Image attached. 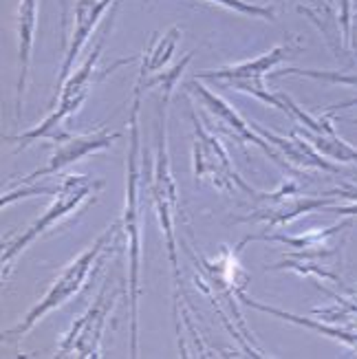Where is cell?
<instances>
[{"label": "cell", "instance_id": "18", "mask_svg": "<svg viewBox=\"0 0 357 359\" xmlns=\"http://www.w3.org/2000/svg\"><path fill=\"white\" fill-rule=\"evenodd\" d=\"M335 5L339 49L357 57V0H335Z\"/></svg>", "mask_w": 357, "mask_h": 359}, {"label": "cell", "instance_id": "20", "mask_svg": "<svg viewBox=\"0 0 357 359\" xmlns=\"http://www.w3.org/2000/svg\"><path fill=\"white\" fill-rule=\"evenodd\" d=\"M192 55L194 53H188L185 55L181 62H177V65L170 69V71H161V73H154L152 77H148V80H144V82H137L135 86H139L142 90H146V88H161L163 90V95H173V90H175V86H177V82L181 80V75H183V71H185V67L190 65V60H192Z\"/></svg>", "mask_w": 357, "mask_h": 359}, {"label": "cell", "instance_id": "3", "mask_svg": "<svg viewBox=\"0 0 357 359\" xmlns=\"http://www.w3.org/2000/svg\"><path fill=\"white\" fill-rule=\"evenodd\" d=\"M119 238H123L121 218H119V221H115L111 227H106L95 238V243H93L88 249H84L80 256L73 258L67 267L60 271V276L53 280V285L49 287V291L44 293V298L38 304L31 306V311L22 318V322L18 326H13V329L7 331V337L27 335L46 313H51V311L71 302L75 295L84 289V285L88 283V278L106 262V256L117 252Z\"/></svg>", "mask_w": 357, "mask_h": 359}, {"label": "cell", "instance_id": "13", "mask_svg": "<svg viewBox=\"0 0 357 359\" xmlns=\"http://www.w3.org/2000/svg\"><path fill=\"white\" fill-rule=\"evenodd\" d=\"M115 3H117V0H77V3H75V27H73V34H71V42H69L65 62H62V69H60L55 93L60 90L62 84L67 82V77L73 73L75 60L80 57L82 49L86 46L88 38L93 36V29L97 27L100 18L104 15V11L111 5H115Z\"/></svg>", "mask_w": 357, "mask_h": 359}, {"label": "cell", "instance_id": "14", "mask_svg": "<svg viewBox=\"0 0 357 359\" xmlns=\"http://www.w3.org/2000/svg\"><path fill=\"white\" fill-rule=\"evenodd\" d=\"M38 5L40 0H20L18 7V60H20V75L18 86H15V119L22 115V97L27 88V77L31 69V51H34L36 29H38Z\"/></svg>", "mask_w": 357, "mask_h": 359}, {"label": "cell", "instance_id": "6", "mask_svg": "<svg viewBox=\"0 0 357 359\" xmlns=\"http://www.w3.org/2000/svg\"><path fill=\"white\" fill-rule=\"evenodd\" d=\"M104 185H106L104 179H93V177H86V175H69V177L62 179L58 192H55V201L51 203V208L46 210L38 218V221L31 223L18 238L11 241L3 249V260H0V262H3V283L9 278V273L13 269V262L18 260V256L25 252L31 243L38 241V236H42L44 231H49L60 221H65L67 216L77 212L84 205V203L95 198Z\"/></svg>", "mask_w": 357, "mask_h": 359}, {"label": "cell", "instance_id": "11", "mask_svg": "<svg viewBox=\"0 0 357 359\" xmlns=\"http://www.w3.org/2000/svg\"><path fill=\"white\" fill-rule=\"evenodd\" d=\"M117 139H121V133H111L108 128H97V130L84 133V135H71L69 139H65V142L58 144L55 152L49 157V161H46L44 168L34 170V172L22 179V185L36 183V181L51 177V175H58L65 168H69V165L77 163L80 159L88 157V154L108 150L117 142Z\"/></svg>", "mask_w": 357, "mask_h": 359}, {"label": "cell", "instance_id": "16", "mask_svg": "<svg viewBox=\"0 0 357 359\" xmlns=\"http://www.w3.org/2000/svg\"><path fill=\"white\" fill-rule=\"evenodd\" d=\"M296 130L322 154V157H327L331 161H339V163H357V148H353L346 139L337 135L331 119L320 133H309L304 128H296Z\"/></svg>", "mask_w": 357, "mask_h": 359}, {"label": "cell", "instance_id": "10", "mask_svg": "<svg viewBox=\"0 0 357 359\" xmlns=\"http://www.w3.org/2000/svg\"><path fill=\"white\" fill-rule=\"evenodd\" d=\"M185 88H188V90L192 93V95H194L201 104H203L206 111L214 117L216 126H219L225 135H229L231 139H236V144H238L243 150H245L247 144H254V146H258L262 152H265L267 157H271L278 165L287 170V165H285V161H283L281 154H278V150L267 142L265 137H260V135L254 130L252 121H247L245 117H241L223 97H219L216 93H212V90L206 88L203 84H198L196 77H194L192 82L185 84Z\"/></svg>", "mask_w": 357, "mask_h": 359}, {"label": "cell", "instance_id": "2", "mask_svg": "<svg viewBox=\"0 0 357 359\" xmlns=\"http://www.w3.org/2000/svg\"><path fill=\"white\" fill-rule=\"evenodd\" d=\"M168 102L170 97L163 95V102L159 106V123H157V157L150 165L152 172L148 179V192L152 198L154 212H157L159 225L163 231V241L168 249V258L173 264L175 273V302L177 311L181 309V320L188 324L190 333L196 335V329L190 320V300L185 295L183 280H181V269H179V245H177V223L181 221V203H179V190L177 181L170 170V154H168V128H166V117H168Z\"/></svg>", "mask_w": 357, "mask_h": 359}, {"label": "cell", "instance_id": "5", "mask_svg": "<svg viewBox=\"0 0 357 359\" xmlns=\"http://www.w3.org/2000/svg\"><path fill=\"white\" fill-rule=\"evenodd\" d=\"M304 46L296 36H287L283 44H276L271 51L258 55L256 60H247L241 65H231L225 69H214V71H198L196 80H210V82H221L238 93H247V95L256 97L262 104H269L278 108L281 113L289 115V104H287V93L278 90L271 93L267 88V75L281 65L283 60L296 55Z\"/></svg>", "mask_w": 357, "mask_h": 359}, {"label": "cell", "instance_id": "8", "mask_svg": "<svg viewBox=\"0 0 357 359\" xmlns=\"http://www.w3.org/2000/svg\"><path fill=\"white\" fill-rule=\"evenodd\" d=\"M111 280H106L102 285L95 302H93L86 313L82 318H77L73 322V326L69 329V333L62 337L60 341V357H69V355H77V357H104V348H102V337H104V329L106 322L111 318V311L117 304V298L123 293V289L128 291V285H123L119 289H111Z\"/></svg>", "mask_w": 357, "mask_h": 359}, {"label": "cell", "instance_id": "15", "mask_svg": "<svg viewBox=\"0 0 357 359\" xmlns=\"http://www.w3.org/2000/svg\"><path fill=\"white\" fill-rule=\"evenodd\" d=\"M236 298L245 306H252L256 311H262V313H269V316H276V318H281V320H287L291 324L304 326V329H311L316 333H322L324 337H331V339L339 341V344H346L349 348L357 351V329H346V326H331V324H324V322H318V320H311V318L296 316V313H291V311H281V309H276V306L260 304L254 298H250V295H247L245 291H238Z\"/></svg>", "mask_w": 357, "mask_h": 359}, {"label": "cell", "instance_id": "21", "mask_svg": "<svg viewBox=\"0 0 357 359\" xmlns=\"http://www.w3.org/2000/svg\"><path fill=\"white\" fill-rule=\"evenodd\" d=\"M208 3L221 5L225 9L238 11L243 15H252V18H262V20H276V9L265 7V5H252V3H243V0H208Z\"/></svg>", "mask_w": 357, "mask_h": 359}, {"label": "cell", "instance_id": "17", "mask_svg": "<svg viewBox=\"0 0 357 359\" xmlns=\"http://www.w3.org/2000/svg\"><path fill=\"white\" fill-rule=\"evenodd\" d=\"M179 38H181V29L173 27V29H168L163 36L157 34L150 40L148 49L142 57V67H139V73H137V82H144V80H148V77H152L154 73L163 71V67L175 55Z\"/></svg>", "mask_w": 357, "mask_h": 359}, {"label": "cell", "instance_id": "19", "mask_svg": "<svg viewBox=\"0 0 357 359\" xmlns=\"http://www.w3.org/2000/svg\"><path fill=\"white\" fill-rule=\"evenodd\" d=\"M276 75H302V77H311V80L320 82H333V84H349L357 88V75H344V73H335V71H314V69H285L278 71ZM346 106H357V100H349L344 104H335L331 106V111L335 108H346Z\"/></svg>", "mask_w": 357, "mask_h": 359}, {"label": "cell", "instance_id": "12", "mask_svg": "<svg viewBox=\"0 0 357 359\" xmlns=\"http://www.w3.org/2000/svg\"><path fill=\"white\" fill-rule=\"evenodd\" d=\"M252 126L260 137H265L278 150V154H281L287 165V172L296 175V172H304V170H320V172H331V175L339 172V170L331 161H327V157H322L298 130L287 137V135H278V133L260 128L256 121H252Z\"/></svg>", "mask_w": 357, "mask_h": 359}, {"label": "cell", "instance_id": "7", "mask_svg": "<svg viewBox=\"0 0 357 359\" xmlns=\"http://www.w3.org/2000/svg\"><path fill=\"white\" fill-rule=\"evenodd\" d=\"M192 126H194V142H192V170L196 183H210L219 192L225 194H245L256 198L260 190L252 187L238 172L234 163H231L225 146L221 139L212 135L206 123L198 119L196 111H190Z\"/></svg>", "mask_w": 357, "mask_h": 359}, {"label": "cell", "instance_id": "9", "mask_svg": "<svg viewBox=\"0 0 357 359\" xmlns=\"http://www.w3.org/2000/svg\"><path fill=\"white\" fill-rule=\"evenodd\" d=\"M256 201H260L262 205L247 216L234 218V223H265L269 227H283L291 221H296L302 214H311L316 210L331 208L337 201L335 196H307L300 192L298 183H285L278 187L276 192H258Z\"/></svg>", "mask_w": 357, "mask_h": 359}, {"label": "cell", "instance_id": "4", "mask_svg": "<svg viewBox=\"0 0 357 359\" xmlns=\"http://www.w3.org/2000/svg\"><path fill=\"white\" fill-rule=\"evenodd\" d=\"M115 11H117V3H115V9L111 13V18L106 20V25L102 29V34L97 38V44L93 46V51L88 53V57L67 77V82L60 86V90H58L60 93V102H58L55 111L49 117H46L42 123H38L36 128L25 130L20 135H7L5 142H18L20 148H27V146H31L34 142H38V139H51V142L60 144V142H65V139H69L73 135L71 130H67V123L77 113H80V108L84 106V102L90 95L93 80H95V77H93V73H95V65L100 62V55H102V49H104L106 36L111 34V29H113ZM58 93L53 95V100L58 97Z\"/></svg>", "mask_w": 357, "mask_h": 359}, {"label": "cell", "instance_id": "1", "mask_svg": "<svg viewBox=\"0 0 357 359\" xmlns=\"http://www.w3.org/2000/svg\"><path fill=\"white\" fill-rule=\"evenodd\" d=\"M142 88L135 86L130 106V137L126 157V203L121 214L123 245L128 254V306H130V357L139 355V298H142V133H139V108Z\"/></svg>", "mask_w": 357, "mask_h": 359}]
</instances>
